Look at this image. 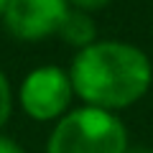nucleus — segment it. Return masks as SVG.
Listing matches in <instances>:
<instances>
[{"mask_svg": "<svg viewBox=\"0 0 153 153\" xmlns=\"http://www.w3.org/2000/svg\"><path fill=\"white\" fill-rule=\"evenodd\" d=\"M74 97L87 107L115 112L135 105L153 84V64L135 44L105 38L76 51L69 64Z\"/></svg>", "mask_w": 153, "mask_h": 153, "instance_id": "obj_1", "label": "nucleus"}, {"mask_svg": "<svg viewBox=\"0 0 153 153\" xmlns=\"http://www.w3.org/2000/svg\"><path fill=\"white\" fill-rule=\"evenodd\" d=\"M128 128L120 115L97 107H74L54 123L46 153H128Z\"/></svg>", "mask_w": 153, "mask_h": 153, "instance_id": "obj_2", "label": "nucleus"}, {"mask_svg": "<svg viewBox=\"0 0 153 153\" xmlns=\"http://www.w3.org/2000/svg\"><path fill=\"white\" fill-rule=\"evenodd\" d=\"M21 110L36 123H56L69 112L74 100L69 71L59 64H41L33 66L23 76L16 92Z\"/></svg>", "mask_w": 153, "mask_h": 153, "instance_id": "obj_3", "label": "nucleus"}, {"mask_svg": "<svg viewBox=\"0 0 153 153\" xmlns=\"http://www.w3.org/2000/svg\"><path fill=\"white\" fill-rule=\"evenodd\" d=\"M69 13L66 0H8L3 23L18 41H44L56 36L64 16Z\"/></svg>", "mask_w": 153, "mask_h": 153, "instance_id": "obj_4", "label": "nucleus"}, {"mask_svg": "<svg viewBox=\"0 0 153 153\" xmlns=\"http://www.w3.org/2000/svg\"><path fill=\"white\" fill-rule=\"evenodd\" d=\"M56 36H59L64 44L74 46L76 51H82V49H87V46H92L94 41H97L94 18L89 16V13H82V10L69 8V13L64 16V21H61Z\"/></svg>", "mask_w": 153, "mask_h": 153, "instance_id": "obj_5", "label": "nucleus"}, {"mask_svg": "<svg viewBox=\"0 0 153 153\" xmlns=\"http://www.w3.org/2000/svg\"><path fill=\"white\" fill-rule=\"evenodd\" d=\"M13 105H16V92L10 87V79L3 69H0V130L8 125L13 115Z\"/></svg>", "mask_w": 153, "mask_h": 153, "instance_id": "obj_6", "label": "nucleus"}, {"mask_svg": "<svg viewBox=\"0 0 153 153\" xmlns=\"http://www.w3.org/2000/svg\"><path fill=\"white\" fill-rule=\"evenodd\" d=\"M66 3H69V8H74V10H82V13H89V16H92L94 10L107 8L112 0H66Z\"/></svg>", "mask_w": 153, "mask_h": 153, "instance_id": "obj_7", "label": "nucleus"}, {"mask_svg": "<svg viewBox=\"0 0 153 153\" xmlns=\"http://www.w3.org/2000/svg\"><path fill=\"white\" fill-rule=\"evenodd\" d=\"M0 153H26V151H23V146L18 140H13V138L0 133Z\"/></svg>", "mask_w": 153, "mask_h": 153, "instance_id": "obj_8", "label": "nucleus"}, {"mask_svg": "<svg viewBox=\"0 0 153 153\" xmlns=\"http://www.w3.org/2000/svg\"><path fill=\"white\" fill-rule=\"evenodd\" d=\"M128 153H153V148H148V146H138V148H130Z\"/></svg>", "mask_w": 153, "mask_h": 153, "instance_id": "obj_9", "label": "nucleus"}, {"mask_svg": "<svg viewBox=\"0 0 153 153\" xmlns=\"http://www.w3.org/2000/svg\"><path fill=\"white\" fill-rule=\"evenodd\" d=\"M5 5H8V0H0V18H3V13H5Z\"/></svg>", "mask_w": 153, "mask_h": 153, "instance_id": "obj_10", "label": "nucleus"}]
</instances>
